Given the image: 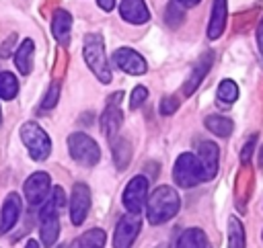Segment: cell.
Here are the masks:
<instances>
[{"instance_id": "23", "label": "cell", "mask_w": 263, "mask_h": 248, "mask_svg": "<svg viewBox=\"0 0 263 248\" xmlns=\"http://www.w3.org/2000/svg\"><path fill=\"white\" fill-rule=\"evenodd\" d=\"M203 125L218 137H228L232 133V121L226 119V117H220V115H210L205 117Z\"/></svg>"}, {"instance_id": "15", "label": "cell", "mask_w": 263, "mask_h": 248, "mask_svg": "<svg viewBox=\"0 0 263 248\" xmlns=\"http://www.w3.org/2000/svg\"><path fill=\"white\" fill-rule=\"evenodd\" d=\"M21 209H23L21 197L16 193H8L2 203V211H0V232H8L14 228V223L18 221Z\"/></svg>"}, {"instance_id": "6", "label": "cell", "mask_w": 263, "mask_h": 248, "mask_svg": "<svg viewBox=\"0 0 263 248\" xmlns=\"http://www.w3.org/2000/svg\"><path fill=\"white\" fill-rule=\"evenodd\" d=\"M58 211L60 207L53 203V199L49 197V201L43 203L41 207V213H39V230H41V242L43 246H53L55 240H58V234H60V217H58Z\"/></svg>"}, {"instance_id": "29", "label": "cell", "mask_w": 263, "mask_h": 248, "mask_svg": "<svg viewBox=\"0 0 263 248\" xmlns=\"http://www.w3.org/2000/svg\"><path fill=\"white\" fill-rule=\"evenodd\" d=\"M146 98H148V88L146 86H136L134 92H132V98H129V107L138 109Z\"/></svg>"}, {"instance_id": "12", "label": "cell", "mask_w": 263, "mask_h": 248, "mask_svg": "<svg viewBox=\"0 0 263 248\" xmlns=\"http://www.w3.org/2000/svg\"><path fill=\"white\" fill-rule=\"evenodd\" d=\"M113 61L117 64L119 70H123V72H127V74H132V76H142V74H146V70H148L146 59H144L138 51H134V49H129V47H119V49L113 53Z\"/></svg>"}, {"instance_id": "32", "label": "cell", "mask_w": 263, "mask_h": 248, "mask_svg": "<svg viewBox=\"0 0 263 248\" xmlns=\"http://www.w3.org/2000/svg\"><path fill=\"white\" fill-rule=\"evenodd\" d=\"M257 45H259V51L263 55V18H261V23L257 27Z\"/></svg>"}, {"instance_id": "31", "label": "cell", "mask_w": 263, "mask_h": 248, "mask_svg": "<svg viewBox=\"0 0 263 248\" xmlns=\"http://www.w3.org/2000/svg\"><path fill=\"white\" fill-rule=\"evenodd\" d=\"M12 45H14V35H10V37L2 43V47H0V55H2V57H8L10 51H12Z\"/></svg>"}, {"instance_id": "35", "label": "cell", "mask_w": 263, "mask_h": 248, "mask_svg": "<svg viewBox=\"0 0 263 248\" xmlns=\"http://www.w3.org/2000/svg\"><path fill=\"white\" fill-rule=\"evenodd\" d=\"M175 2H179V4H183V6H187V8H189V6H195L199 0H175Z\"/></svg>"}, {"instance_id": "11", "label": "cell", "mask_w": 263, "mask_h": 248, "mask_svg": "<svg viewBox=\"0 0 263 248\" xmlns=\"http://www.w3.org/2000/svg\"><path fill=\"white\" fill-rule=\"evenodd\" d=\"M25 199L29 205L37 207L41 205V201H45L49 189H51V182H49V174L45 172H33L27 180H25Z\"/></svg>"}, {"instance_id": "7", "label": "cell", "mask_w": 263, "mask_h": 248, "mask_svg": "<svg viewBox=\"0 0 263 248\" xmlns=\"http://www.w3.org/2000/svg\"><path fill=\"white\" fill-rule=\"evenodd\" d=\"M146 199H148V180L138 174L123 189V195H121L123 207L127 209V213H138L140 215L142 207L146 205Z\"/></svg>"}, {"instance_id": "13", "label": "cell", "mask_w": 263, "mask_h": 248, "mask_svg": "<svg viewBox=\"0 0 263 248\" xmlns=\"http://www.w3.org/2000/svg\"><path fill=\"white\" fill-rule=\"evenodd\" d=\"M197 160L201 164V170H203V178L205 180H212L216 174H218V160H220V150L214 141H201L197 146Z\"/></svg>"}, {"instance_id": "16", "label": "cell", "mask_w": 263, "mask_h": 248, "mask_svg": "<svg viewBox=\"0 0 263 248\" xmlns=\"http://www.w3.org/2000/svg\"><path fill=\"white\" fill-rule=\"evenodd\" d=\"M119 14L123 20H127L132 25H142L150 18V12H148V6L144 0H121Z\"/></svg>"}, {"instance_id": "18", "label": "cell", "mask_w": 263, "mask_h": 248, "mask_svg": "<svg viewBox=\"0 0 263 248\" xmlns=\"http://www.w3.org/2000/svg\"><path fill=\"white\" fill-rule=\"evenodd\" d=\"M226 0H214L212 4V16H210V25H208V37L210 39H218L224 33L226 27Z\"/></svg>"}, {"instance_id": "4", "label": "cell", "mask_w": 263, "mask_h": 248, "mask_svg": "<svg viewBox=\"0 0 263 248\" xmlns=\"http://www.w3.org/2000/svg\"><path fill=\"white\" fill-rule=\"evenodd\" d=\"M173 178L177 182V187H183V189H193L197 187L199 182H203V170H201V164L197 160L195 154H181L175 162V168H173Z\"/></svg>"}, {"instance_id": "30", "label": "cell", "mask_w": 263, "mask_h": 248, "mask_svg": "<svg viewBox=\"0 0 263 248\" xmlns=\"http://www.w3.org/2000/svg\"><path fill=\"white\" fill-rule=\"evenodd\" d=\"M177 107H179V102H177L175 96H164L162 102H160V113L162 115H171V113L177 111Z\"/></svg>"}, {"instance_id": "21", "label": "cell", "mask_w": 263, "mask_h": 248, "mask_svg": "<svg viewBox=\"0 0 263 248\" xmlns=\"http://www.w3.org/2000/svg\"><path fill=\"white\" fill-rule=\"evenodd\" d=\"M177 248H210V242L199 228H189L179 236Z\"/></svg>"}, {"instance_id": "9", "label": "cell", "mask_w": 263, "mask_h": 248, "mask_svg": "<svg viewBox=\"0 0 263 248\" xmlns=\"http://www.w3.org/2000/svg\"><path fill=\"white\" fill-rule=\"evenodd\" d=\"M119 98H121V92L111 94L107 98V109L101 117V129L109 137V141H113L119 135V129H121V123H123V113L119 109Z\"/></svg>"}, {"instance_id": "28", "label": "cell", "mask_w": 263, "mask_h": 248, "mask_svg": "<svg viewBox=\"0 0 263 248\" xmlns=\"http://www.w3.org/2000/svg\"><path fill=\"white\" fill-rule=\"evenodd\" d=\"M58 98H60V86L53 82V84L49 86V90L45 92V96H43V100H41V107H43V109H53V107L58 105Z\"/></svg>"}, {"instance_id": "20", "label": "cell", "mask_w": 263, "mask_h": 248, "mask_svg": "<svg viewBox=\"0 0 263 248\" xmlns=\"http://www.w3.org/2000/svg\"><path fill=\"white\" fill-rule=\"evenodd\" d=\"M105 242H107L105 232L99 230V228H95V230H88V232H84L82 236L74 238V240L70 242V248H103Z\"/></svg>"}, {"instance_id": "38", "label": "cell", "mask_w": 263, "mask_h": 248, "mask_svg": "<svg viewBox=\"0 0 263 248\" xmlns=\"http://www.w3.org/2000/svg\"><path fill=\"white\" fill-rule=\"evenodd\" d=\"M0 121H2V111H0Z\"/></svg>"}, {"instance_id": "19", "label": "cell", "mask_w": 263, "mask_h": 248, "mask_svg": "<svg viewBox=\"0 0 263 248\" xmlns=\"http://www.w3.org/2000/svg\"><path fill=\"white\" fill-rule=\"evenodd\" d=\"M33 55H35V43L31 39H25L18 45L16 53H14V64H16V68H18V72L23 76L31 74V70H33Z\"/></svg>"}, {"instance_id": "25", "label": "cell", "mask_w": 263, "mask_h": 248, "mask_svg": "<svg viewBox=\"0 0 263 248\" xmlns=\"http://www.w3.org/2000/svg\"><path fill=\"white\" fill-rule=\"evenodd\" d=\"M18 92V82L14 78V74L10 72H0V96L4 100H12Z\"/></svg>"}, {"instance_id": "33", "label": "cell", "mask_w": 263, "mask_h": 248, "mask_svg": "<svg viewBox=\"0 0 263 248\" xmlns=\"http://www.w3.org/2000/svg\"><path fill=\"white\" fill-rule=\"evenodd\" d=\"M97 2H99V6H101L103 10H107V12L115 6V0H97Z\"/></svg>"}, {"instance_id": "26", "label": "cell", "mask_w": 263, "mask_h": 248, "mask_svg": "<svg viewBox=\"0 0 263 248\" xmlns=\"http://www.w3.org/2000/svg\"><path fill=\"white\" fill-rule=\"evenodd\" d=\"M218 98L228 107L238 98V84L234 80H222L218 86Z\"/></svg>"}, {"instance_id": "36", "label": "cell", "mask_w": 263, "mask_h": 248, "mask_svg": "<svg viewBox=\"0 0 263 248\" xmlns=\"http://www.w3.org/2000/svg\"><path fill=\"white\" fill-rule=\"evenodd\" d=\"M25 248H39V244H37V242H35V240H29V242H27V246H25Z\"/></svg>"}, {"instance_id": "27", "label": "cell", "mask_w": 263, "mask_h": 248, "mask_svg": "<svg viewBox=\"0 0 263 248\" xmlns=\"http://www.w3.org/2000/svg\"><path fill=\"white\" fill-rule=\"evenodd\" d=\"M183 18H185V12H183V8L179 6V2H171V4L166 6V23H168L171 27H179V25L183 23Z\"/></svg>"}, {"instance_id": "17", "label": "cell", "mask_w": 263, "mask_h": 248, "mask_svg": "<svg viewBox=\"0 0 263 248\" xmlns=\"http://www.w3.org/2000/svg\"><path fill=\"white\" fill-rule=\"evenodd\" d=\"M70 31H72V14L64 8H58L51 18V33L55 41L66 47L70 43Z\"/></svg>"}, {"instance_id": "24", "label": "cell", "mask_w": 263, "mask_h": 248, "mask_svg": "<svg viewBox=\"0 0 263 248\" xmlns=\"http://www.w3.org/2000/svg\"><path fill=\"white\" fill-rule=\"evenodd\" d=\"M228 248H245V228L236 217L228 219Z\"/></svg>"}, {"instance_id": "3", "label": "cell", "mask_w": 263, "mask_h": 248, "mask_svg": "<svg viewBox=\"0 0 263 248\" xmlns=\"http://www.w3.org/2000/svg\"><path fill=\"white\" fill-rule=\"evenodd\" d=\"M21 139L33 160H45L51 154V141L43 127H39L35 121H27L21 127Z\"/></svg>"}, {"instance_id": "34", "label": "cell", "mask_w": 263, "mask_h": 248, "mask_svg": "<svg viewBox=\"0 0 263 248\" xmlns=\"http://www.w3.org/2000/svg\"><path fill=\"white\" fill-rule=\"evenodd\" d=\"M251 148H253V139H251V141H249V146L242 150V160H245V162L251 158Z\"/></svg>"}, {"instance_id": "2", "label": "cell", "mask_w": 263, "mask_h": 248, "mask_svg": "<svg viewBox=\"0 0 263 248\" xmlns=\"http://www.w3.org/2000/svg\"><path fill=\"white\" fill-rule=\"evenodd\" d=\"M82 53H84L86 66L97 76V80L103 84H109L111 82V68H109V61L105 55V41L99 33H88L84 37Z\"/></svg>"}, {"instance_id": "5", "label": "cell", "mask_w": 263, "mask_h": 248, "mask_svg": "<svg viewBox=\"0 0 263 248\" xmlns=\"http://www.w3.org/2000/svg\"><path fill=\"white\" fill-rule=\"evenodd\" d=\"M68 150H70V156L82 166H95L101 158V150L97 141L86 133H70Z\"/></svg>"}, {"instance_id": "37", "label": "cell", "mask_w": 263, "mask_h": 248, "mask_svg": "<svg viewBox=\"0 0 263 248\" xmlns=\"http://www.w3.org/2000/svg\"><path fill=\"white\" fill-rule=\"evenodd\" d=\"M156 248H168V246H166V244H160V246H156Z\"/></svg>"}, {"instance_id": "8", "label": "cell", "mask_w": 263, "mask_h": 248, "mask_svg": "<svg viewBox=\"0 0 263 248\" xmlns=\"http://www.w3.org/2000/svg\"><path fill=\"white\" fill-rule=\"evenodd\" d=\"M142 221L138 213H125L117 225H115V234H113V246L115 248H132V244L136 242L138 234H140Z\"/></svg>"}, {"instance_id": "14", "label": "cell", "mask_w": 263, "mask_h": 248, "mask_svg": "<svg viewBox=\"0 0 263 248\" xmlns=\"http://www.w3.org/2000/svg\"><path fill=\"white\" fill-rule=\"evenodd\" d=\"M212 61H214V53H212V51L203 53V55L195 61L193 70L189 72V78H187V80H185V84H183V92H185L187 96H191V94L197 90V86L201 84V80H203V78H205V74L210 72Z\"/></svg>"}, {"instance_id": "1", "label": "cell", "mask_w": 263, "mask_h": 248, "mask_svg": "<svg viewBox=\"0 0 263 248\" xmlns=\"http://www.w3.org/2000/svg\"><path fill=\"white\" fill-rule=\"evenodd\" d=\"M179 207H181V201L177 191L166 184L156 187V191L146 199V215L154 225H160L171 217H175Z\"/></svg>"}, {"instance_id": "22", "label": "cell", "mask_w": 263, "mask_h": 248, "mask_svg": "<svg viewBox=\"0 0 263 248\" xmlns=\"http://www.w3.org/2000/svg\"><path fill=\"white\" fill-rule=\"evenodd\" d=\"M111 150H113L115 166H117L119 170H123V168L129 164V160H132V146H129V141L117 135V137L111 141Z\"/></svg>"}, {"instance_id": "10", "label": "cell", "mask_w": 263, "mask_h": 248, "mask_svg": "<svg viewBox=\"0 0 263 248\" xmlns=\"http://www.w3.org/2000/svg\"><path fill=\"white\" fill-rule=\"evenodd\" d=\"M90 211V189L84 182H76L72 187L70 199V219L74 225H82Z\"/></svg>"}]
</instances>
